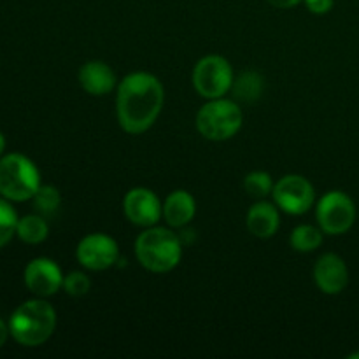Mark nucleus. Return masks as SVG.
Masks as SVG:
<instances>
[{"label":"nucleus","instance_id":"obj_7","mask_svg":"<svg viewBox=\"0 0 359 359\" xmlns=\"http://www.w3.org/2000/svg\"><path fill=\"white\" fill-rule=\"evenodd\" d=\"M316 217L325 233L344 235L356 221V205L346 193L330 191L318 202Z\"/></svg>","mask_w":359,"mask_h":359},{"label":"nucleus","instance_id":"obj_15","mask_svg":"<svg viewBox=\"0 0 359 359\" xmlns=\"http://www.w3.org/2000/svg\"><path fill=\"white\" fill-rule=\"evenodd\" d=\"M196 214V202L193 195L184 189H175L167 196L163 203V217L168 226L184 228L193 221Z\"/></svg>","mask_w":359,"mask_h":359},{"label":"nucleus","instance_id":"obj_26","mask_svg":"<svg viewBox=\"0 0 359 359\" xmlns=\"http://www.w3.org/2000/svg\"><path fill=\"white\" fill-rule=\"evenodd\" d=\"M4 149H6V137H4L2 132H0V156H2Z\"/></svg>","mask_w":359,"mask_h":359},{"label":"nucleus","instance_id":"obj_23","mask_svg":"<svg viewBox=\"0 0 359 359\" xmlns=\"http://www.w3.org/2000/svg\"><path fill=\"white\" fill-rule=\"evenodd\" d=\"M304 2L312 14H319L321 16V14L330 13L333 9L335 0H304Z\"/></svg>","mask_w":359,"mask_h":359},{"label":"nucleus","instance_id":"obj_11","mask_svg":"<svg viewBox=\"0 0 359 359\" xmlns=\"http://www.w3.org/2000/svg\"><path fill=\"white\" fill-rule=\"evenodd\" d=\"M25 284L39 298L53 297L63 287V273L49 258H35L25 269Z\"/></svg>","mask_w":359,"mask_h":359},{"label":"nucleus","instance_id":"obj_2","mask_svg":"<svg viewBox=\"0 0 359 359\" xmlns=\"http://www.w3.org/2000/svg\"><path fill=\"white\" fill-rule=\"evenodd\" d=\"M11 337L20 346L39 347L51 339L56 328V311L46 300H28L9 318Z\"/></svg>","mask_w":359,"mask_h":359},{"label":"nucleus","instance_id":"obj_3","mask_svg":"<svg viewBox=\"0 0 359 359\" xmlns=\"http://www.w3.org/2000/svg\"><path fill=\"white\" fill-rule=\"evenodd\" d=\"M135 256L140 265L149 272L167 273L181 262L182 244L174 231L149 226L137 237Z\"/></svg>","mask_w":359,"mask_h":359},{"label":"nucleus","instance_id":"obj_17","mask_svg":"<svg viewBox=\"0 0 359 359\" xmlns=\"http://www.w3.org/2000/svg\"><path fill=\"white\" fill-rule=\"evenodd\" d=\"M235 98L242 102H255L258 100L259 95L263 91V77L258 72H242L237 79H233V86H231Z\"/></svg>","mask_w":359,"mask_h":359},{"label":"nucleus","instance_id":"obj_21","mask_svg":"<svg viewBox=\"0 0 359 359\" xmlns=\"http://www.w3.org/2000/svg\"><path fill=\"white\" fill-rule=\"evenodd\" d=\"M34 205L44 216L49 214H55L60 209V203H62V196H60L58 189L55 186H42L35 191L34 195Z\"/></svg>","mask_w":359,"mask_h":359},{"label":"nucleus","instance_id":"obj_25","mask_svg":"<svg viewBox=\"0 0 359 359\" xmlns=\"http://www.w3.org/2000/svg\"><path fill=\"white\" fill-rule=\"evenodd\" d=\"M9 335H11L9 325H6V323L0 319V347H2L4 344L7 342V337H9Z\"/></svg>","mask_w":359,"mask_h":359},{"label":"nucleus","instance_id":"obj_9","mask_svg":"<svg viewBox=\"0 0 359 359\" xmlns=\"http://www.w3.org/2000/svg\"><path fill=\"white\" fill-rule=\"evenodd\" d=\"M77 262L88 270L102 272L116 265L119 259V248L116 241L104 233L86 235L83 241L77 244L76 249Z\"/></svg>","mask_w":359,"mask_h":359},{"label":"nucleus","instance_id":"obj_14","mask_svg":"<svg viewBox=\"0 0 359 359\" xmlns=\"http://www.w3.org/2000/svg\"><path fill=\"white\" fill-rule=\"evenodd\" d=\"M248 230L258 238H270L280 226V216L277 205L269 202H258L249 209L245 217Z\"/></svg>","mask_w":359,"mask_h":359},{"label":"nucleus","instance_id":"obj_18","mask_svg":"<svg viewBox=\"0 0 359 359\" xmlns=\"http://www.w3.org/2000/svg\"><path fill=\"white\" fill-rule=\"evenodd\" d=\"M290 244L298 252L316 251L323 244V230L312 226V224H300L291 233Z\"/></svg>","mask_w":359,"mask_h":359},{"label":"nucleus","instance_id":"obj_24","mask_svg":"<svg viewBox=\"0 0 359 359\" xmlns=\"http://www.w3.org/2000/svg\"><path fill=\"white\" fill-rule=\"evenodd\" d=\"M266 2H269L270 6L277 7V9H291V7L298 6V4L304 2V0H266Z\"/></svg>","mask_w":359,"mask_h":359},{"label":"nucleus","instance_id":"obj_20","mask_svg":"<svg viewBox=\"0 0 359 359\" xmlns=\"http://www.w3.org/2000/svg\"><path fill=\"white\" fill-rule=\"evenodd\" d=\"M18 214L9 200L0 196V248L9 244L16 235Z\"/></svg>","mask_w":359,"mask_h":359},{"label":"nucleus","instance_id":"obj_16","mask_svg":"<svg viewBox=\"0 0 359 359\" xmlns=\"http://www.w3.org/2000/svg\"><path fill=\"white\" fill-rule=\"evenodd\" d=\"M16 235L25 244H41V242H44L48 238L49 226L44 217L30 214V216H25L21 219H18Z\"/></svg>","mask_w":359,"mask_h":359},{"label":"nucleus","instance_id":"obj_22","mask_svg":"<svg viewBox=\"0 0 359 359\" xmlns=\"http://www.w3.org/2000/svg\"><path fill=\"white\" fill-rule=\"evenodd\" d=\"M91 280L86 273L83 272H72L67 277H63V290L70 297H83L90 291Z\"/></svg>","mask_w":359,"mask_h":359},{"label":"nucleus","instance_id":"obj_4","mask_svg":"<svg viewBox=\"0 0 359 359\" xmlns=\"http://www.w3.org/2000/svg\"><path fill=\"white\" fill-rule=\"evenodd\" d=\"M41 188V174L25 154L11 153L0 158V196L9 202H27Z\"/></svg>","mask_w":359,"mask_h":359},{"label":"nucleus","instance_id":"obj_6","mask_svg":"<svg viewBox=\"0 0 359 359\" xmlns=\"http://www.w3.org/2000/svg\"><path fill=\"white\" fill-rule=\"evenodd\" d=\"M193 86L207 100L224 97L233 86L230 62L219 55L203 56L193 69Z\"/></svg>","mask_w":359,"mask_h":359},{"label":"nucleus","instance_id":"obj_5","mask_svg":"<svg viewBox=\"0 0 359 359\" xmlns=\"http://www.w3.org/2000/svg\"><path fill=\"white\" fill-rule=\"evenodd\" d=\"M242 121L244 116L241 107L233 100L223 97L209 100L196 114V128L200 135L214 142H223L237 135L242 128Z\"/></svg>","mask_w":359,"mask_h":359},{"label":"nucleus","instance_id":"obj_19","mask_svg":"<svg viewBox=\"0 0 359 359\" xmlns=\"http://www.w3.org/2000/svg\"><path fill=\"white\" fill-rule=\"evenodd\" d=\"M244 189L251 198L263 200L269 195H272L273 191V182L272 177H270L266 172L256 170L251 172V174L245 175L244 179Z\"/></svg>","mask_w":359,"mask_h":359},{"label":"nucleus","instance_id":"obj_12","mask_svg":"<svg viewBox=\"0 0 359 359\" xmlns=\"http://www.w3.org/2000/svg\"><path fill=\"white\" fill-rule=\"evenodd\" d=\"M316 286L325 294H339L349 284V270L346 262L335 252H326L316 262Z\"/></svg>","mask_w":359,"mask_h":359},{"label":"nucleus","instance_id":"obj_8","mask_svg":"<svg viewBox=\"0 0 359 359\" xmlns=\"http://www.w3.org/2000/svg\"><path fill=\"white\" fill-rule=\"evenodd\" d=\"M273 202L291 216H302L316 202L314 186L302 175H284L277 184H273Z\"/></svg>","mask_w":359,"mask_h":359},{"label":"nucleus","instance_id":"obj_13","mask_svg":"<svg viewBox=\"0 0 359 359\" xmlns=\"http://www.w3.org/2000/svg\"><path fill=\"white\" fill-rule=\"evenodd\" d=\"M79 84L86 93L93 97H104L111 93L116 86V74L107 63L100 60L84 63L79 69Z\"/></svg>","mask_w":359,"mask_h":359},{"label":"nucleus","instance_id":"obj_1","mask_svg":"<svg viewBox=\"0 0 359 359\" xmlns=\"http://www.w3.org/2000/svg\"><path fill=\"white\" fill-rule=\"evenodd\" d=\"M165 102L163 84L149 72L128 74L118 86L116 114L119 126L130 135L147 132L160 116Z\"/></svg>","mask_w":359,"mask_h":359},{"label":"nucleus","instance_id":"obj_10","mask_svg":"<svg viewBox=\"0 0 359 359\" xmlns=\"http://www.w3.org/2000/svg\"><path fill=\"white\" fill-rule=\"evenodd\" d=\"M123 210L128 221L135 226H154L163 217V203L151 189L133 188L123 200Z\"/></svg>","mask_w":359,"mask_h":359}]
</instances>
